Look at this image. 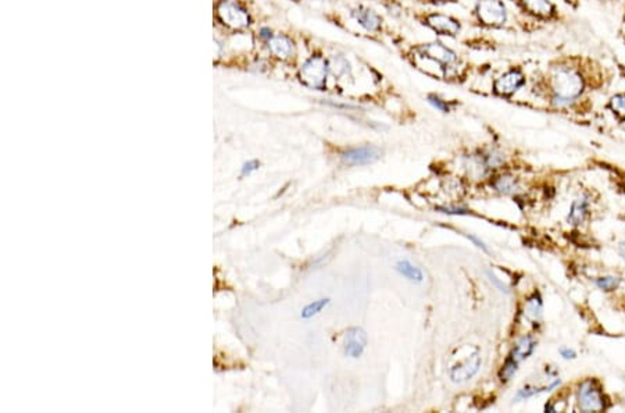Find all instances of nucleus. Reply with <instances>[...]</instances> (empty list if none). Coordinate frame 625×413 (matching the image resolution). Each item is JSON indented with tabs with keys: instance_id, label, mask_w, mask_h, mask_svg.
<instances>
[{
	"instance_id": "f257e3e1",
	"label": "nucleus",
	"mask_w": 625,
	"mask_h": 413,
	"mask_svg": "<svg viewBox=\"0 0 625 413\" xmlns=\"http://www.w3.org/2000/svg\"><path fill=\"white\" fill-rule=\"evenodd\" d=\"M581 65V57H570V63H560L558 66L552 67L549 87L553 106L558 109L569 107L585 93L588 88V74Z\"/></svg>"
},
{
	"instance_id": "f03ea898",
	"label": "nucleus",
	"mask_w": 625,
	"mask_h": 413,
	"mask_svg": "<svg viewBox=\"0 0 625 413\" xmlns=\"http://www.w3.org/2000/svg\"><path fill=\"white\" fill-rule=\"evenodd\" d=\"M328 71L330 67L324 58L321 56H312L302 66L299 71V78L304 85L312 89L323 91L326 88Z\"/></svg>"
},
{
	"instance_id": "7ed1b4c3",
	"label": "nucleus",
	"mask_w": 625,
	"mask_h": 413,
	"mask_svg": "<svg viewBox=\"0 0 625 413\" xmlns=\"http://www.w3.org/2000/svg\"><path fill=\"white\" fill-rule=\"evenodd\" d=\"M478 21L490 28H499L508 21V10L500 0H479L475 8Z\"/></svg>"
},
{
	"instance_id": "20e7f679",
	"label": "nucleus",
	"mask_w": 625,
	"mask_h": 413,
	"mask_svg": "<svg viewBox=\"0 0 625 413\" xmlns=\"http://www.w3.org/2000/svg\"><path fill=\"white\" fill-rule=\"evenodd\" d=\"M578 406L582 412H600L606 409V399L595 380H585L578 388Z\"/></svg>"
},
{
	"instance_id": "39448f33",
	"label": "nucleus",
	"mask_w": 625,
	"mask_h": 413,
	"mask_svg": "<svg viewBox=\"0 0 625 413\" xmlns=\"http://www.w3.org/2000/svg\"><path fill=\"white\" fill-rule=\"evenodd\" d=\"M217 17L224 25L232 30H245L250 24V17L246 10L229 0H223L218 3Z\"/></svg>"
},
{
	"instance_id": "423d86ee",
	"label": "nucleus",
	"mask_w": 625,
	"mask_h": 413,
	"mask_svg": "<svg viewBox=\"0 0 625 413\" xmlns=\"http://www.w3.org/2000/svg\"><path fill=\"white\" fill-rule=\"evenodd\" d=\"M525 84V76L520 69H510L496 78L493 84V91L496 95L509 98L517 92Z\"/></svg>"
},
{
	"instance_id": "0eeeda50",
	"label": "nucleus",
	"mask_w": 625,
	"mask_h": 413,
	"mask_svg": "<svg viewBox=\"0 0 625 413\" xmlns=\"http://www.w3.org/2000/svg\"><path fill=\"white\" fill-rule=\"evenodd\" d=\"M516 2L525 13L538 20L552 21L558 16V10L552 0H516Z\"/></svg>"
},
{
	"instance_id": "6e6552de",
	"label": "nucleus",
	"mask_w": 625,
	"mask_h": 413,
	"mask_svg": "<svg viewBox=\"0 0 625 413\" xmlns=\"http://www.w3.org/2000/svg\"><path fill=\"white\" fill-rule=\"evenodd\" d=\"M381 156V149L372 145H365L360 148H353L342 153V160L348 164H368L378 160Z\"/></svg>"
},
{
	"instance_id": "1a4fd4ad",
	"label": "nucleus",
	"mask_w": 625,
	"mask_h": 413,
	"mask_svg": "<svg viewBox=\"0 0 625 413\" xmlns=\"http://www.w3.org/2000/svg\"><path fill=\"white\" fill-rule=\"evenodd\" d=\"M422 56L428 57V58H432V60L438 62V63H441V65H445V66H451L456 62V53L453 50H451L449 47H446L444 43L441 42H431V43H427L424 46L420 47Z\"/></svg>"
},
{
	"instance_id": "9d476101",
	"label": "nucleus",
	"mask_w": 625,
	"mask_h": 413,
	"mask_svg": "<svg viewBox=\"0 0 625 413\" xmlns=\"http://www.w3.org/2000/svg\"><path fill=\"white\" fill-rule=\"evenodd\" d=\"M481 368V357L479 353H474V355L468 357L464 362L453 366L451 369V379L455 383H464L473 379Z\"/></svg>"
},
{
	"instance_id": "9b49d317",
	"label": "nucleus",
	"mask_w": 625,
	"mask_h": 413,
	"mask_svg": "<svg viewBox=\"0 0 625 413\" xmlns=\"http://www.w3.org/2000/svg\"><path fill=\"white\" fill-rule=\"evenodd\" d=\"M367 345V334L364 330L354 327L348 330L346 341H345V352L346 355L352 358H360Z\"/></svg>"
},
{
	"instance_id": "f8f14e48",
	"label": "nucleus",
	"mask_w": 625,
	"mask_h": 413,
	"mask_svg": "<svg viewBox=\"0 0 625 413\" xmlns=\"http://www.w3.org/2000/svg\"><path fill=\"white\" fill-rule=\"evenodd\" d=\"M427 24L440 35L455 36L460 31V24L452 17L444 14H431L427 17Z\"/></svg>"
},
{
	"instance_id": "ddd939ff",
	"label": "nucleus",
	"mask_w": 625,
	"mask_h": 413,
	"mask_svg": "<svg viewBox=\"0 0 625 413\" xmlns=\"http://www.w3.org/2000/svg\"><path fill=\"white\" fill-rule=\"evenodd\" d=\"M269 49L275 57L281 58V60H289V58H292L295 56V45L285 35H275V36L273 35L269 39Z\"/></svg>"
},
{
	"instance_id": "4468645a",
	"label": "nucleus",
	"mask_w": 625,
	"mask_h": 413,
	"mask_svg": "<svg viewBox=\"0 0 625 413\" xmlns=\"http://www.w3.org/2000/svg\"><path fill=\"white\" fill-rule=\"evenodd\" d=\"M353 19L367 31H378L381 28V17L367 8H357L352 12Z\"/></svg>"
},
{
	"instance_id": "2eb2a0df",
	"label": "nucleus",
	"mask_w": 625,
	"mask_h": 413,
	"mask_svg": "<svg viewBox=\"0 0 625 413\" xmlns=\"http://www.w3.org/2000/svg\"><path fill=\"white\" fill-rule=\"evenodd\" d=\"M535 346H536V342L534 341V338L531 335H524L517 341L514 349L510 353V357L520 364L524 359H527L530 355H532Z\"/></svg>"
},
{
	"instance_id": "dca6fc26",
	"label": "nucleus",
	"mask_w": 625,
	"mask_h": 413,
	"mask_svg": "<svg viewBox=\"0 0 625 413\" xmlns=\"http://www.w3.org/2000/svg\"><path fill=\"white\" fill-rule=\"evenodd\" d=\"M588 208H589V201H588V197H581L578 199H576L571 205V210H570V216H569V221L574 225H578L581 223H584V220L587 219L588 216Z\"/></svg>"
},
{
	"instance_id": "f3484780",
	"label": "nucleus",
	"mask_w": 625,
	"mask_h": 413,
	"mask_svg": "<svg viewBox=\"0 0 625 413\" xmlns=\"http://www.w3.org/2000/svg\"><path fill=\"white\" fill-rule=\"evenodd\" d=\"M607 107L615 115L620 123H625V92H618L613 95L609 100Z\"/></svg>"
},
{
	"instance_id": "a211bd4d",
	"label": "nucleus",
	"mask_w": 625,
	"mask_h": 413,
	"mask_svg": "<svg viewBox=\"0 0 625 413\" xmlns=\"http://www.w3.org/2000/svg\"><path fill=\"white\" fill-rule=\"evenodd\" d=\"M396 270H398V271H399V273H400L403 277L409 278L410 281L421 282V281L424 280V274H422V271H421V270H420L417 266L411 265L409 260H400V262H398V265H396Z\"/></svg>"
},
{
	"instance_id": "6ab92c4d",
	"label": "nucleus",
	"mask_w": 625,
	"mask_h": 413,
	"mask_svg": "<svg viewBox=\"0 0 625 413\" xmlns=\"http://www.w3.org/2000/svg\"><path fill=\"white\" fill-rule=\"evenodd\" d=\"M328 67H330V71L338 78H345L350 74L349 62L342 56H334L328 63Z\"/></svg>"
},
{
	"instance_id": "aec40b11",
	"label": "nucleus",
	"mask_w": 625,
	"mask_h": 413,
	"mask_svg": "<svg viewBox=\"0 0 625 413\" xmlns=\"http://www.w3.org/2000/svg\"><path fill=\"white\" fill-rule=\"evenodd\" d=\"M493 187L502 194H513L517 190V183L510 175H502L493 183Z\"/></svg>"
},
{
	"instance_id": "412c9836",
	"label": "nucleus",
	"mask_w": 625,
	"mask_h": 413,
	"mask_svg": "<svg viewBox=\"0 0 625 413\" xmlns=\"http://www.w3.org/2000/svg\"><path fill=\"white\" fill-rule=\"evenodd\" d=\"M328 304H330V300H328V298L319 300V301H315V302L308 304V305L304 306L303 311H302V319H311L312 316H316L317 313H320Z\"/></svg>"
},
{
	"instance_id": "4be33fe9",
	"label": "nucleus",
	"mask_w": 625,
	"mask_h": 413,
	"mask_svg": "<svg viewBox=\"0 0 625 413\" xmlns=\"http://www.w3.org/2000/svg\"><path fill=\"white\" fill-rule=\"evenodd\" d=\"M519 365H520V364H519L516 359H513L512 357H509V358L506 359V362H505L502 370H500V373H499L500 381H503V383L509 381V380L516 375V372H517V369H519Z\"/></svg>"
},
{
	"instance_id": "5701e85b",
	"label": "nucleus",
	"mask_w": 625,
	"mask_h": 413,
	"mask_svg": "<svg viewBox=\"0 0 625 413\" xmlns=\"http://www.w3.org/2000/svg\"><path fill=\"white\" fill-rule=\"evenodd\" d=\"M541 313H542V301L541 298L538 297V295L535 293L532 298L528 300L527 302V309H525V315L528 319H532V320H536L541 317Z\"/></svg>"
},
{
	"instance_id": "b1692460",
	"label": "nucleus",
	"mask_w": 625,
	"mask_h": 413,
	"mask_svg": "<svg viewBox=\"0 0 625 413\" xmlns=\"http://www.w3.org/2000/svg\"><path fill=\"white\" fill-rule=\"evenodd\" d=\"M558 384H560V380L557 379V380H556V381H553L550 386H547V387H543V388H536V387H531V386H527V387H524V388L519 390V392H517V398H519V399L530 398V397H532V395H536V394H541V392H545V391H550L552 388L557 387Z\"/></svg>"
},
{
	"instance_id": "393cba45",
	"label": "nucleus",
	"mask_w": 625,
	"mask_h": 413,
	"mask_svg": "<svg viewBox=\"0 0 625 413\" xmlns=\"http://www.w3.org/2000/svg\"><path fill=\"white\" fill-rule=\"evenodd\" d=\"M620 282H621V280L614 276H606V277L598 278V281H596L598 287L603 291H614L620 285Z\"/></svg>"
},
{
	"instance_id": "a878e982",
	"label": "nucleus",
	"mask_w": 625,
	"mask_h": 413,
	"mask_svg": "<svg viewBox=\"0 0 625 413\" xmlns=\"http://www.w3.org/2000/svg\"><path fill=\"white\" fill-rule=\"evenodd\" d=\"M428 102H429L433 107H436L438 110H441V111L448 113V111L451 110L449 103H448L446 100L441 99L440 96H436V95H428Z\"/></svg>"
},
{
	"instance_id": "bb28decb",
	"label": "nucleus",
	"mask_w": 625,
	"mask_h": 413,
	"mask_svg": "<svg viewBox=\"0 0 625 413\" xmlns=\"http://www.w3.org/2000/svg\"><path fill=\"white\" fill-rule=\"evenodd\" d=\"M259 167H260V163L258 160H249L247 163H245L242 166V175H249L250 172L259 170Z\"/></svg>"
},
{
	"instance_id": "cd10ccee",
	"label": "nucleus",
	"mask_w": 625,
	"mask_h": 413,
	"mask_svg": "<svg viewBox=\"0 0 625 413\" xmlns=\"http://www.w3.org/2000/svg\"><path fill=\"white\" fill-rule=\"evenodd\" d=\"M436 210H440L446 214H468V210L462 209V208H436Z\"/></svg>"
},
{
	"instance_id": "c85d7f7f",
	"label": "nucleus",
	"mask_w": 625,
	"mask_h": 413,
	"mask_svg": "<svg viewBox=\"0 0 625 413\" xmlns=\"http://www.w3.org/2000/svg\"><path fill=\"white\" fill-rule=\"evenodd\" d=\"M488 277H489L490 282H493V284H495V285H496V287H497L500 291H505V292H508V291H509V289H508V287H506V285H505L502 281H500L499 278H496V277H495L492 273H489V271H488Z\"/></svg>"
},
{
	"instance_id": "c756f323",
	"label": "nucleus",
	"mask_w": 625,
	"mask_h": 413,
	"mask_svg": "<svg viewBox=\"0 0 625 413\" xmlns=\"http://www.w3.org/2000/svg\"><path fill=\"white\" fill-rule=\"evenodd\" d=\"M560 355L565 358V359H574L577 357V353L573 350V349H569V348H561L560 349Z\"/></svg>"
},
{
	"instance_id": "7c9ffc66",
	"label": "nucleus",
	"mask_w": 625,
	"mask_h": 413,
	"mask_svg": "<svg viewBox=\"0 0 625 413\" xmlns=\"http://www.w3.org/2000/svg\"><path fill=\"white\" fill-rule=\"evenodd\" d=\"M467 238H468L470 241H473V243H474V244H475L478 248H481L484 252H486V254L489 252L488 247H486V245H485V244H484L481 240H478L477 237H474V235H467Z\"/></svg>"
},
{
	"instance_id": "2f4dec72",
	"label": "nucleus",
	"mask_w": 625,
	"mask_h": 413,
	"mask_svg": "<svg viewBox=\"0 0 625 413\" xmlns=\"http://www.w3.org/2000/svg\"><path fill=\"white\" fill-rule=\"evenodd\" d=\"M624 46H625V41H624Z\"/></svg>"
}]
</instances>
